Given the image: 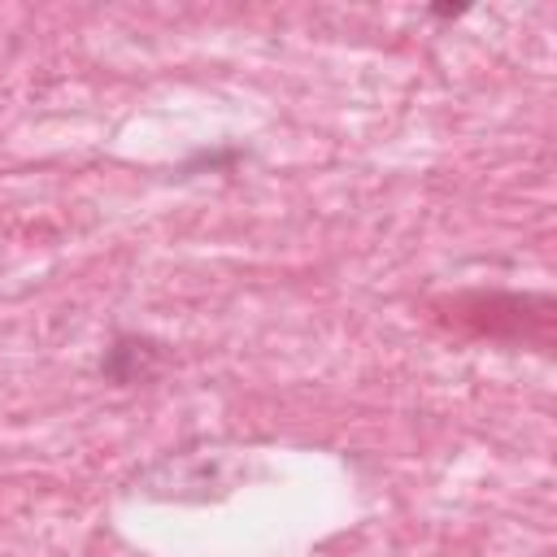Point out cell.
<instances>
[{"mask_svg":"<svg viewBox=\"0 0 557 557\" xmlns=\"http://www.w3.org/2000/svg\"><path fill=\"white\" fill-rule=\"evenodd\" d=\"M157 361H161V348H157L152 339H139V335H117V339L104 348V357H100V374H104L109 383L126 387V383L148 379V374L157 370Z\"/></svg>","mask_w":557,"mask_h":557,"instance_id":"6da1fadb","label":"cell"},{"mask_svg":"<svg viewBox=\"0 0 557 557\" xmlns=\"http://www.w3.org/2000/svg\"><path fill=\"white\" fill-rule=\"evenodd\" d=\"M431 13H435V17H461V13H466V4H435Z\"/></svg>","mask_w":557,"mask_h":557,"instance_id":"7a4b0ae2","label":"cell"}]
</instances>
